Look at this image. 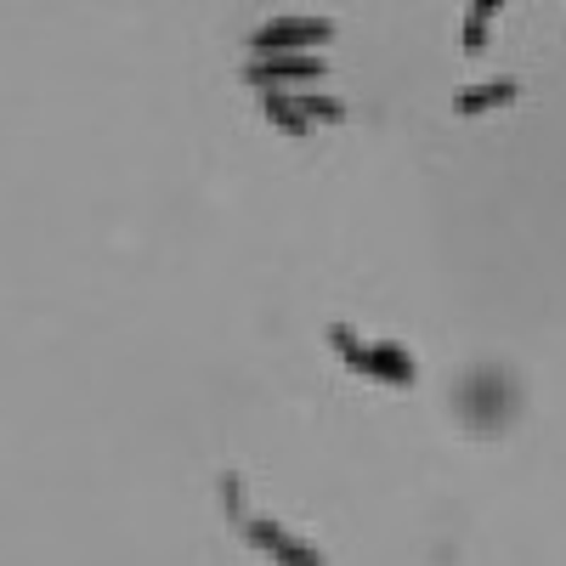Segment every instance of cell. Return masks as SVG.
<instances>
[{"mask_svg":"<svg viewBox=\"0 0 566 566\" xmlns=\"http://www.w3.org/2000/svg\"><path fill=\"white\" fill-rule=\"evenodd\" d=\"M515 97H522V85H515V80H499V85H476V91H464V97H459V114L504 108V103H515Z\"/></svg>","mask_w":566,"mask_h":566,"instance_id":"277c9868","label":"cell"},{"mask_svg":"<svg viewBox=\"0 0 566 566\" xmlns=\"http://www.w3.org/2000/svg\"><path fill=\"white\" fill-rule=\"evenodd\" d=\"M499 7H504V0H470V12H464V45H470V52H482V45H488V23H493Z\"/></svg>","mask_w":566,"mask_h":566,"instance_id":"5b68a950","label":"cell"},{"mask_svg":"<svg viewBox=\"0 0 566 566\" xmlns=\"http://www.w3.org/2000/svg\"><path fill=\"white\" fill-rule=\"evenodd\" d=\"M328 29L323 18H277V23H266L261 34H255V52H312V45H323Z\"/></svg>","mask_w":566,"mask_h":566,"instance_id":"7a4b0ae2","label":"cell"},{"mask_svg":"<svg viewBox=\"0 0 566 566\" xmlns=\"http://www.w3.org/2000/svg\"><path fill=\"white\" fill-rule=\"evenodd\" d=\"M244 538H250V544H261V549H272L283 566H323V560H317V549L295 544L290 533H277L272 522H261V515H255V522H244Z\"/></svg>","mask_w":566,"mask_h":566,"instance_id":"3957f363","label":"cell"},{"mask_svg":"<svg viewBox=\"0 0 566 566\" xmlns=\"http://www.w3.org/2000/svg\"><path fill=\"white\" fill-rule=\"evenodd\" d=\"M255 85H266V91H277V85H312V80H323V57H312V52H261V63L255 69H244Z\"/></svg>","mask_w":566,"mask_h":566,"instance_id":"6da1fadb","label":"cell"}]
</instances>
